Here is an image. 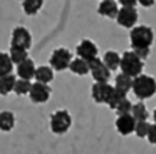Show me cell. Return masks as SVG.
<instances>
[{
    "instance_id": "obj_1",
    "label": "cell",
    "mask_w": 156,
    "mask_h": 154,
    "mask_svg": "<svg viewBox=\"0 0 156 154\" xmlns=\"http://www.w3.org/2000/svg\"><path fill=\"white\" fill-rule=\"evenodd\" d=\"M132 91L136 95V98L140 99V101L152 98L156 94V79L152 78L151 75L140 74V75L133 78Z\"/></svg>"
},
{
    "instance_id": "obj_2",
    "label": "cell",
    "mask_w": 156,
    "mask_h": 154,
    "mask_svg": "<svg viewBox=\"0 0 156 154\" xmlns=\"http://www.w3.org/2000/svg\"><path fill=\"white\" fill-rule=\"evenodd\" d=\"M153 30L149 26L140 25V26H134L132 28L130 32V45L132 49H137V48H151V45L153 43Z\"/></svg>"
},
{
    "instance_id": "obj_3",
    "label": "cell",
    "mask_w": 156,
    "mask_h": 154,
    "mask_svg": "<svg viewBox=\"0 0 156 154\" xmlns=\"http://www.w3.org/2000/svg\"><path fill=\"white\" fill-rule=\"evenodd\" d=\"M120 69L127 77L134 78L143 72V61L134 53L133 50H127V52H124L122 55Z\"/></svg>"
},
{
    "instance_id": "obj_4",
    "label": "cell",
    "mask_w": 156,
    "mask_h": 154,
    "mask_svg": "<svg viewBox=\"0 0 156 154\" xmlns=\"http://www.w3.org/2000/svg\"><path fill=\"white\" fill-rule=\"evenodd\" d=\"M71 124H73V118H71V114L67 110H58L51 115V131L56 135L65 134L71 128Z\"/></svg>"
},
{
    "instance_id": "obj_5",
    "label": "cell",
    "mask_w": 156,
    "mask_h": 154,
    "mask_svg": "<svg viewBox=\"0 0 156 154\" xmlns=\"http://www.w3.org/2000/svg\"><path fill=\"white\" fill-rule=\"evenodd\" d=\"M73 61V53L67 48H58L52 52L49 58L51 68L55 71H65L69 68V63Z\"/></svg>"
},
{
    "instance_id": "obj_6",
    "label": "cell",
    "mask_w": 156,
    "mask_h": 154,
    "mask_svg": "<svg viewBox=\"0 0 156 154\" xmlns=\"http://www.w3.org/2000/svg\"><path fill=\"white\" fill-rule=\"evenodd\" d=\"M32 46V36L30 32L25 26H16L12 32L10 48H19V49L29 50Z\"/></svg>"
},
{
    "instance_id": "obj_7",
    "label": "cell",
    "mask_w": 156,
    "mask_h": 154,
    "mask_svg": "<svg viewBox=\"0 0 156 154\" xmlns=\"http://www.w3.org/2000/svg\"><path fill=\"white\" fill-rule=\"evenodd\" d=\"M139 19V13L136 10V7H127V6H122V9H119V13L116 16V22L126 29L134 28V25Z\"/></svg>"
},
{
    "instance_id": "obj_8",
    "label": "cell",
    "mask_w": 156,
    "mask_h": 154,
    "mask_svg": "<svg viewBox=\"0 0 156 154\" xmlns=\"http://www.w3.org/2000/svg\"><path fill=\"white\" fill-rule=\"evenodd\" d=\"M88 65H90V74L93 75V78L95 79V82H108L112 71L104 65L103 59H100V58L97 56L93 61L88 62Z\"/></svg>"
},
{
    "instance_id": "obj_9",
    "label": "cell",
    "mask_w": 156,
    "mask_h": 154,
    "mask_svg": "<svg viewBox=\"0 0 156 154\" xmlns=\"http://www.w3.org/2000/svg\"><path fill=\"white\" fill-rule=\"evenodd\" d=\"M51 97V88L48 84H42V82H36L32 84L30 91H29V98L32 102L35 104H44Z\"/></svg>"
},
{
    "instance_id": "obj_10",
    "label": "cell",
    "mask_w": 156,
    "mask_h": 154,
    "mask_svg": "<svg viewBox=\"0 0 156 154\" xmlns=\"http://www.w3.org/2000/svg\"><path fill=\"white\" fill-rule=\"evenodd\" d=\"M114 87L108 82H95L91 88V97L97 104H107Z\"/></svg>"
},
{
    "instance_id": "obj_11",
    "label": "cell",
    "mask_w": 156,
    "mask_h": 154,
    "mask_svg": "<svg viewBox=\"0 0 156 154\" xmlns=\"http://www.w3.org/2000/svg\"><path fill=\"white\" fill-rule=\"evenodd\" d=\"M77 55H78V58L90 62L98 56V48H97V45H95L93 40L83 39V40L77 45Z\"/></svg>"
},
{
    "instance_id": "obj_12",
    "label": "cell",
    "mask_w": 156,
    "mask_h": 154,
    "mask_svg": "<svg viewBox=\"0 0 156 154\" xmlns=\"http://www.w3.org/2000/svg\"><path fill=\"white\" fill-rule=\"evenodd\" d=\"M134 127H136V120L133 118L132 114L117 115L116 130L119 134H122V135H130L132 132H134Z\"/></svg>"
},
{
    "instance_id": "obj_13",
    "label": "cell",
    "mask_w": 156,
    "mask_h": 154,
    "mask_svg": "<svg viewBox=\"0 0 156 154\" xmlns=\"http://www.w3.org/2000/svg\"><path fill=\"white\" fill-rule=\"evenodd\" d=\"M16 71H17V77L22 78V79H32L35 78V71H36V68H35V63L32 59H25L23 62L20 63H17L16 65Z\"/></svg>"
},
{
    "instance_id": "obj_14",
    "label": "cell",
    "mask_w": 156,
    "mask_h": 154,
    "mask_svg": "<svg viewBox=\"0 0 156 154\" xmlns=\"http://www.w3.org/2000/svg\"><path fill=\"white\" fill-rule=\"evenodd\" d=\"M117 13H119V5L116 0H101L98 6V15L108 19H116Z\"/></svg>"
},
{
    "instance_id": "obj_15",
    "label": "cell",
    "mask_w": 156,
    "mask_h": 154,
    "mask_svg": "<svg viewBox=\"0 0 156 154\" xmlns=\"http://www.w3.org/2000/svg\"><path fill=\"white\" fill-rule=\"evenodd\" d=\"M69 71L73 72V74H75V75L84 77V75L90 74V65H88V62L81 59V58H75L69 63Z\"/></svg>"
},
{
    "instance_id": "obj_16",
    "label": "cell",
    "mask_w": 156,
    "mask_h": 154,
    "mask_svg": "<svg viewBox=\"0 0 156 154\" xmlns=\"http://www.w3.org/2000/svg\"><path fill=\"white\" fill-rule=\"evenodd\" d=\"M15 114L10 111H2L0 112V131L3 132H9L13 130L15 127Z\"/></svg>"
},
{
    "instance_id": "obj_17",
    "label": "cell",
    "mask_w": 156,
    "mask_h": 154,
    "mask_svg": "<svg viewBox=\"0 0 156 154\" xmlns=\"http://www.w3.org/2000/svg\"><path fill=\"white\" fill-rule=\"evenodd\" d=\"M120 59H122V56L116 50H107L103 56V62L110 71H116L120 68Z\"/></svg>"
},
{
    "instance_id": "obj_18",
    "label": "cell",
    "mask_w": 156,
    "mask_h": 154,
    "mask_svg": "<svg viewBox=\"0 0 156 154\" xmlns=\"http://www.w3.org/2000/svg\"><path fill=\"white\" fill-rule=\"evenodd\" d=\"M35 79L38 82L42 84H49L52 79H54V69L49 68V66H38L36 71H35Z\"/></svg>"
},
{
    "instance_id": "obj_19",
    "label": "cell",
    "mask_w": 156,
    "mask_h": 154,
    "mask_svg": "<svg viewBox=\"0 0 156 154\" xmlns=\"http://www.w3.org/2000/svg\"><path fill=\"white\" fill-rule=\"evenodd\" d=\"M132 84H133V78L127 77L126 74H119L116 77V82H114V88L120 92L127 94L132 89Z\"/></svg>"
},
{
    "instance_id": "obj_20",
    "label": "cell",
    "mask_w": 156,
    "mask_h": 154,
    "mask_svg": "<svg viewBox=\"0 0 156 154\" xmlns=\"http://www.w3.org/2000/svg\"><path fill=\"white\" fill-rule=\"evenodd\" d=\"M15 82H16V78L13 74L5 75V77H0V95H9L15 88Z\"/></svg>"
},
{
    "instance_id": "obj_21",
    "label": "cell",
    "mask_w": 156,
    "mask_h": 154,
    "mask_svg": "<svg viewBox=\"0 0 156 154\" xmlns=\"http://www.w3.org/2000/svg\"><path fill=\"white\" fill-rule=\"evenodd\" d=\"M44 6V0H22V9L25 15L35 16Z\"/></svg>"
},
{
    "instance_id": "obj_22",
    "label": "cell",
    "mask_w": 156,
    "mask_h": 154,
    "mask_svg": "<svg viewBox=\"0 0 156 154\" xmlns=\"http://www.w3.org/2000/svg\"><path fill=\"white\" fill-rule=\"evenodd\" d=\"M130 114L133 115V118L136 121H146L147 117H149V112H147V108L143 102H137V104L132 105V111Z\"/></svg>"
},
{
    "instance_id": "obj_23",
    "label": "cell",
    "mask_w": 156,
    "mask_h": 154,
    "mask_svg": "<svg viewBox=\"0 0 156 154\" xmlns=\"http://www.w3.org/2000/svg\"><path fill=\"white\" fill-rule=\"evenodd\" d=\"M13 62H12L9 53H5V52H0V77H5V75H9L13 71Z\"/></svg>"
},
{
    "instance_id": "obj_24",
    "label": "cell",
    "mask_w": 156,
    "mask_h": 154,
    "mask_svg": "<svg viewBox=\"0 0 156 154\" xmlns=\"http://www.w3.org/2000/svg\"><path fill=\"white\" fill-rule=\"evenodd\" d=\"M30 87H32V82L29 81V79H16V82H15V88H13V92L19 95V97H22V95H26L29 94L30 91Z\"/></svg>"
},
{
    "instance_id": "obj_25",
    "label": "cell",
    "mask_w": 156,
    "mask_h": 154,
    "mask_svg": "<svg viewBox=\"0 0 156 154\" xmlns=\"http://www.w3.org/2000/svg\"><path fill=\"white\" fill-rule=\"evenodd\" d=\"M9 56H10L12 62H13L15 65H17V63L23 62L25 59H28V50L19 49V48H10Z\"/></svg>"
},
{
    "instance_id": "obj_26",
    "label": "cell",
    "mask_w": 156,
    "mask_h": 154,
    "mask_svg": "<svg viewBox=\"0 0 156 154\" xmlns=\"http://www.w3.org/2000/svg\"><path fill=\"white\" fill-rule=\"evenodd\" d=\"M126 98H127V94L120 92V91H117V89L114 88L113 89V92H112V95H110V98H108V101H107V105H108L112 110H116L117 105Z\"/></svg>"
},
{
    "instance_id": "obj_27",
    "label": "cell",
    "mask_w": 156,
    "mask_h": 154,
    "mask_svg": "<svg viewBox=\"0 0 156 154\" xmlns=\"http://www.w3.org/2000/svg\"><path fill=\"white\" fill-rule=\"evenodd\" d=\"M149 127L151 124L146 121H136V127H134V134L139 138H145L147 137V132H149Z\"/></svg>"
},
{
    "instance_id": "obj_28",
    "label": "cell",
    "mask_w": 156,
    "mask_h": 154,
    "mask_svg": "<svg viewBox=\"0 0 156 154\" xmlns=\"http://www.w3.org/2000/svg\"><path fill=\"white\" fill-rule=\"evenodd\" d=\"M117 112V115H123V114H130V111H132V102L129 101L127 98L123 99L120 104L116 107V110H114Z\"/></svg>"
},
{
    "instance_id": "obj_29",
    "label": "cell",
    "mask_w": 156,
    "mask_h": 154,
    "mask_svg": "<svg viewBox=\"0 0 156 154\" xmlns=\"http://www.w3.org/2000/svg\"><path fill=\"white\" fill-rule=\"evenodd\" d=\"M132 50L139 56L142 61H145L146 58L149 56V53H151V48H137V49H132Z\"/></svg>"
},
{
    "instance_id": "obj_30",
    "label": "cell",
    "mask_w": 156,
    "mask_h": 154,
    "mask_svg": "<svg viewBox=\"0 0 156 154\" xmlns=\"http://www.w3.org/2000/svg\"><path fill=\"white\" fill-rule=\"evenodd\" d=\"M147 141L153 145H156V124H151L149 127V132H147Z\"/></svg>"
},
{
    "instance_id": "obj_31",
    "label": "cell",
    "mask_w": 156,
    "mask_h": 154,
    "mask_svg": "<svg viewBox=\"0 0 156 154\" xmlns=\"http://www.w3.org/2000/svg\"><path fill=\"white\" fill-rule=\"evenodd\" d=\"M119 3L122 6H127V7H134L137 5V0H119Z\"/></svg>"
},
{
    "instance_id": "obj_32",
    "label": "cell",
    "mask_w": 156,
    "mask_h": 154,
    "mask_svg": "<svg viewBox=\"0 0 156 154\" xmlns=\"http://www.w3.org/2000/svg\"><path fill=\"white\" fill-rule=\"evenodd\" d=\"M137 3L143 7H152L155 5V0H137Z\"/></svg>"
},
{
    "instance_id": "obj_33",
    "label": "cell",
    "mask_w": 156,
    "mask_h": 154,
    "mask_svg": "<svg viewBox=\"0 0 156 154\" xmlns=\"http://www.w3.org/2000/svg\"><path fill=\"white\" fill-rule=\"evenodd\" d=\"M153 121H155V124H156V110L153 111Z\"/></svg>"
}]
</instances>
